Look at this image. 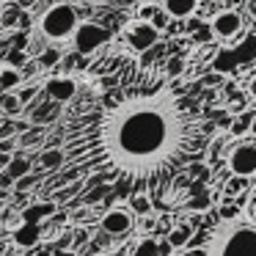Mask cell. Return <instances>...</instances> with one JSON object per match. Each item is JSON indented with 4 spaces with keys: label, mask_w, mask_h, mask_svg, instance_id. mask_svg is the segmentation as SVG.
<instances>
[{
    "label": "cell",
    "mask_w": 256,
    "mask_h": 256,
    "mask_svg": "<svg viewBox=\"0 0 256 256\" xmlns=\"http://www.w3.org/2000/svg\"><path fill=\"white\" fill-rule=\"evenodd\" d=\"M204 140L201 102L179 88L162 64L144 61H127L80 100L61 127L64 168L166 206L176 179L201 160Z\"/></svg>",
    "instance_id": "cell-1"
},
{
    "label": "cell",
    "mask_w": 256,
    "mask_h": 256,
    "mask_svg": "<svg viewBox=\"0 0 256 256\" xmlns=\"http://www.w3.org/2000/svg\"><path fill=\"white\" fill-rule=\"evenodd\" d=\"M204 256H256V223L242 215L218 223L204 242Z\"/></svg>",
    "instance_id": "cell-2"
},
{
    "label": "cell",
    "mask_w": 256,
    "mask_h": 256,
    "mask_svg": "<svg viewBox=\"0 0 256 256\" xmlns=\"http://www.w3.org/2000/svg\"><path fill=\"white\" fill-rule=\"evenodd\" d=\"M78 25H80L78 8H74L72 3H66V0H61V3H52V6L39 17L34 34L42 36L44 42H66V39H72Z\"/></svg>",
    "instance_id": "cell-3"
},
{
    "label": "cell",
    "mask_w": 256,
    "mask_h": 256,
    "mask_svg": "<svg viewBox=\"0 0 256 256\" xmlns=\"http://www.w3.org/2000/svg\"><path fill=\"white\" fill-rule=\"evenodd\" d=\"M105 42H110V30L96 25V22H80L72 34V44H74V52H78V56H91V52H96Z\"/></svg>",
    "instance_id": "cell-4"
},
{
    "label": "cell",
    "mask_w": 256,
    "mask_h": 256,
    "mask_svg": "<svg viewBox=\"0 0 256 256\" xmlns=\"http://www.w3.org/2000/svg\"><path fill=\"white\" fill-rule=\"evenodd\" d=\"M100 228L105 234H110V237H122L130 228H135V215L127 206H113V210H108L100 218Z\"/></svg>",
    "instance_id": "cell-5"
},
{
    "label": "cell",
    "mask_w": 256,
    "mask_h": 256,
    "mask_svg": "<svg viewBox=\"0 0 256 256\" xmlns=\"http://www.w3.org/2000/svg\"><path fill=\"white\" fill-rule=\"evenodd\" d=\"M228 171L234 176H256V146L254 144H240L228 154Z\"/></svg>",
    "instance_id": "cell-6"
},
{
    "label": "cell",
    "mask_w": 256,
    "mask_h": 256,
    "mask_svg": "<svg viewBox=\"0 0 256 256\" xmlns=\"http://www.w3.org/2000/svg\"><path fill=\"white\" fill-rule=\"evenodd\" d=\"M210 30H212V36L220 39V42L237 39L240 30H242V14H240V12H220V14H215L212 22H210Z\"/></svg>",
    "instance_id": "cell-7"
},
{
    "label": "cell",
    "mask_w": 256,
    "mask_h": 256,
    "mask_svg": "<svg viewBox=\"0 0 256 256\" xmlns=\"http://www.w3.org/2000/svg\"><path fill=\"white\" fill-rule=\"evenodd\" d=\"M22 110L28 113V122L34 124V127H42V124H50V122H56V118H61V105L52 102V100L42 102V96H36L34 102H28Z\"/></svg>",
    "instance_id": "cell-8"
},
{
    "label": "cell",
    "mask_w": 256,
    "mask_h": 256,
    "mask_svg": "<svg viewBox=\"0 0 256 256\" xmlns=\"http://www.w3.org/2000/svg\"><path fill=\"white\" fill-rule=\"evenodd\" d=\"M42 88H44L47 100L58 102V105H66V102H72L74 96H78V83H74V78H47Z\"/></svg>",
    "instance_id": "cell-9"
},
{
    "label": "cell",
    "mask_w": 256,
    "mask_h": 256,
    "mask_svg": "<svg viewBox=\"0 0 256 256\" xmlns=\"http://www.w3.org/2000/svg\"><path fill=\"white\" fill-rule=\"evenodd\" d=\"M157 39H160V30L152 22H138L127 30V44H130V50H135V52L149 50L152 44H157Z\"/></svg>",
    "instance_id": "cell-10"
},
{
    "label": "cell",
    "mask_w": 256,
    "mask_h": 256,
    "mask_svg": "<svg viewBox=\"0 0 256 256\" xmlns=\"http://www.w3.org/2000/svg\"><path fill=\"white\" fill-rule=\"evenodd\" d=\"M162 12L174 20H188L198 12V0H162Z\"/></svg>",
    "instance_id": "cell-11"
},
{
    "label": "cell",
    "mask_w": 256,
    "mask_h": 256,
    "mask_svg": "<svg viewBox=\"0 0 256 256\" xmlns=\"http://www.w3.org/2000/svg\"><path fill=\"white\" fill-rule=\"evenodd\" d=\"M39 166L44 168V171H61V168H64V149H61V146L44 149L39 154Z\"/></svg>",
    "instance_id": "cell-12"
},
{
    "label": "cell",
    "mask_w": 256,
    "mask_h": 256,
    "mask_svg": "<svg viewBox=\"0 0 256 256\" xmlns=\"http://www.w3.org/2000/svg\"><path fill=\"white\" fill-rule=\"evenodd\" d=\"M0 108L6 118H17L22 113V102H20L17 91H0Z\"/></svg>",
    "instance_id": "cell-13"
},
{
    "label": "cell",
    "mask_w": 256,
    "mask_h": 256,
    "mask_svg": "<svg viewBox=\"0 0 256 256\" xmlns=\"http://www.w3.org/2000/svg\"><path fill=\"white\" fill-rule=\"evenodd\" d=\"M127 210L132 212V215H152L154 201L146 193H132V196H127Z\"/></svg>",
    "instance_id": "cell-14"
},
{
    "label": "cell",
    "mask_w": 256,
    "mask_h": 256,
    "mask_svg": "<svg viewBox=\"0 0 256 256\" xmlns=\"http://www.w3.org/2000/svg\"><path fill=\"white\" fill-rule=\"evenodd\" d=\"M56 210H58L56 201H47V204H39V206H34V210H25L22 215H20V220L22 223H36L39 218H52Z\"/></svg>",
    "instance_id": "cell-15"
},
{
    "label": "cell",
    "mask_w": 256,
    "mask_h": 256,
    "mask_svg": "<svg viewBox=\"0 0 256 256\" xmlns=\"http://www.w3.org/2000/svg\"><path fill=\"white\" fill-rule=\"evenodd\" d=\"M28 171H30V157H22L20 152H14L12 162L6 166V174L14 179V182H17V179H20V176H25Z\"/></svg>",
    "instance_id": "cell-16"
},
{
    "label": "cell",
    "mask_w": 256,
    "mask_h": 256,
    "mask_svg": "<svg viewBox=\"0 0 256 256\" xmlns=\"http://www.w3.org/2000/svg\"><path fill=\"white\" fill-rule=\"evenodd\" d=\"M190 237H193V228H190L188 223H179L176 228H171V234H168L166 242L171 245V248H184V245L190 242Z\"/></svg>",
    "instance_id": "cell-17"
},
{
    "label": "cell",
    "mask_w": 256,
    "mask_h": 256,
    "mask_svg": "<svg viewBox=\"0 0 256 256\" xmlns=\"http://www.w3.org/2000/svg\"><path fill=\"white\" fill-rule=\"evenodd\" d=\"M22 72H17V69L12 66H3V78H0V91H14L22 86Z\"/></svg>",
    "instance_id": "cell-18"
},
{
    "label": "cell",
    "mask_w": 256,
    "mask_h": 256,
    "mask_svg": "<svg viewBox=\"0 0 256 256\" xmlns=\"http://www.w3.org/2000/svg\"><path fill=\"white\" fill-rule=\"evenodd\" d=\"M135 256H162L160 242H157V240H152V237H144L138 245H135Z\"/></svg>",
    "instance_id": "cell-19"
},
{
    "label": "cell",
    "mask_w": 256,
    "mask_h": 256,
    "mask_svg": "<svg viewBox=\"0 0 256 256\" xmlns=\"http://www.w3.org/2000/svg\"><path fill=\"white\" fill-rule=\"evenodd\" d=\"M14 240H17V242L22 245V248H25V245H34L36 240H39V228H36L34 223H25V228L14 234Z\"/></svg>",
    "instance_id": "cell-20"
},
{
    "label": "cell",
    "mask_w": 256,
    "mask_h": 256,
    "mask_svg": "<svg viewBox=\"0 0 256 256\" xmlns=\"http://www.w3.org/2000/svg\"><path fill=\"white\" fill-rule=\"evenodd\" d=\"M39 94H42V86H39V83H25V86H20V91H17V96H20V102H22V108L28 105V102H34Z\"/></svg>",
    "instance_id": "cell-21"
},
{
    "label": "cell",
    "mask_w": 256,
    "mask_h": 256,
    "mask_svg": "<svg viewBox=\"0 0 256 256\" xmlns=\"http://www.w3.org/2000/svg\"><path fill=\"white\" fill-rule=\"evenodd\" d=\"M42 135H44V130H42V127H30L28 132L17 135V149H20V146H22V149H25V146H34Z\"/></svg>",
    "instance_id": "cell-22"
},
{
    "label": "cell",
    "mask_w": 256,
    "mask_h": 256,
    "mask_svg": "<svg viewBox=\"0 0 256 256\" xmlns=\"http://www.w3.org/2000/svg\"><path fill=\"white\" fill-rule=\"evenodd\" d=\"M248 188V176H232L228 179V184H226V190L223 193L232 198V196H237V193H242V190Z\"/></svg>",
    "instance_id": "cell-23"
},
{
    "label": "cell",
    "mask_w": 256,
    "mask_h": 256,
    "mask_svg": "<svg viewBox=\"0 0 256 256\" xmlns=\"http://www.w3.org/2000/svg\"><path fill=\"white\" fill-rule=\"evenodd\" d=\"M39 179H42L39 174H30V171H28V174H25V176H20L17 182H14V188H17L20 193H25V190H30V188H34V184H39Z\"/></svg>",
    "instance_id": "cell-24"
},
{
    "label": "cell",
    "mask_w": 256,
    "mask_h": 256,
    "mask_svg": "<svg viewBox=\"0 0 256 256\" xmlns=\"http://www.w3.org/2000/svg\"><path fill=\"white\" fill-rule=\"evenodd\" d=\"M58 61H61V52L52 50V47H50V50H44V52L39 56V66H44V69H52Z\"/></svg>",
    "instance_id": "cell-25"
},
{
    "label": "cell",
    "mask_w": 256,
    "mask_h": 256,
    "mask_svg": "<svg viewBox=\"0 0 256 256\" xmlns=\"http://www.w3.org/2000/svg\"><path fill=\"white\" fill-rule=\"evenodd\" d=\"M250 122H254V113H245L242 118H237V122H232V135H242V132H248Z\"/></svg>",
    "instance_id": "cell-26"
},
{
    "label": "cell",
    "mask_w": 256,
    "mask_h": 256,
    "mask_svg": "<svg viewBox=\"0 0 256 256\" xmlns=\"http://www.w3.org/2000/svg\"><path fill=\"white\" fill-rule=\"evenodd\" d=\"M162 66H166V72L171 74V78H176V74H182V66H184V61H182V58H168V61L162 64Z\"/></svg>",
    "instance_id": "cell-27"
},
{
    "label": "cell",
    "mask_w": 256,
    "mask_h": 256,
    "mask_svg": "<svg viewBox=\"0 0 256 256\" xmlns=\"http://www.w3.org/2000/svg\"><path fill=\"white\" fill-rule=\"evenodd\" d=\"M210 201H212L210 193H206V190H201V193L196 196V201H190L188 206H190V210H206V206H210Z\"/></svg>",
    "instance_id": "cell-28"
},
{
    "label": "cell",
    "mask_w": 256,
    "mask_h": 256,
    "mask_svg": "<svg viewBox=\"0 0 256 256\" xmlns=\"http://www.w3.org/2000/svg\"><path fill=\"white\" fill-rule=\"evenodd\" d=\"M78 190H80V182H78V179H74V184H72V188H66V190H56V193H52V201H56V204H58V201L69 198V196H72V193H78Z\"/></svg>",
    "instance_id": "cell-29"
},
{
    "label": "cell",
    "mask_w": 256,
    "mask_h": 256,
    "mask_svg": "<svg viewBox=\"0 0 256 256\" xmlns=\"http://www.w3.org/2000/svg\"><path fill=\"white\" fill-rule=\"evenodd\" d=\"M154 12H157V6H154V3H146V6H140V12H138L140 22H149V20L154 17Z\"/></svg>",
    "instance_id": "cell-30"
},
{
    "label": "cell",
    "mask_w": 256,
    "mask_h": 256,
    "mask_svg": "<svg viewBox=\"0 0 256 256\" xmlns=\"http://www.w3.org/2000/svg\"><path fill=\"white\" fill-rule=\"evenodd\" d=\"M166 20H168V14H166V12H154V17H152L149 22L154 25L157 30H162V28H166Z\"/></svg>",
    "instance_id": "cell-31"
},
{
    "label": "cell",
    "mask_w": 256,
    "mask_h": 256,
    "mask_svg": "<svg viewBox=\"0 0 256 256\" xmlns=\"http://www.w3.org/2000/svg\"><path fill=\"white\" fill-rule=\"evenodd\" d=\"M237 215H240L237 206H223V210H220V218H223V220H232V218H237Z\"/></svg>",
    "instance_id": "cell-32"
},
{
    "label": "cell",
    "mask_w": 256,
    "mask_h": 256,
    "mask_svg": "<svg viewBox=\"0 0 256 256\" xmlns=\"http://www.w3.org/2000/svg\"><path fill=\"white\" fill-rule=\"evenodd\" d=\"M0 188H6V190H12V188H14V179H12V176H8V174H6V171L0 174Z\"/></svg>",
    "instance_id": "cell-33"
},
{
    "label": "cell",
    "mask_w": 256,
    "mask_h": 256,
    "mask_svg": "<svg viewBox=\"0 0 256 256\" xmlns=\"http://www.w3.org/2000/svg\"><path fill=\"white\" fill-rule=\"evenodd\" d=\"M12 157H14V154H6V152H0V168H6L8 162H12Z\"/></svg>",
    "instance_id": "cell-34"
},
{
    "label": "cell",
    "mask_w": 256,
    "mask_h": 256,
    "mask_svg": "<svg viewBox=\"0 0 256 256\" xmlns=\"http://www.w3.org/2000/svg\"><path fill=\"white\" fill-rule=\"evenodd\" d=\"M52 256H80V254H74V250H58V254H52Z\"/></svg>",
    "instance_id": "cell-35"
},
{
    "label": "cell",
    "mask_w": 256,
    "mask_h": 256,
    "mask_svg": "<svg viewBox=\"0 0 256 256\" xmlns=\"http://www.w3.org/2000/svg\"><path fill=\"white\" fill-rule=\"evenodd\" d=\"M248 91H250V96H254V100H256V78H254V80H250V86H248Z\"/></svg>",
    "instance_id": "cell-36"
},
{
    "label": "cell",
    "mask_w": 256,
    "mask_h": 256,
    "mask_svg": "<svg viewBox=\"0 0 256 256\" xmlns=\"http://www.w3.org/2000/svg\"><path fill=\"white\" fill-rule=\"evenodd\" d=\"M86 215H88V210H83V212H78V215H74V220H78V223H83V218Z\"/></svg>",
    "instance_id": "cell-37"
},
{
    "label": "cell",
    "mask_w": 256,
    "mask_h": 256,
    "mask_svg": "<svg viewBox=\"0 0 256 256\" xmlns=\"http://www.w3.org/2000/svg\"><path fill=\"white\" fill-rule=\"evenodd\" d=\"M8 198V190L6 188H0V201H6Z\"/></svg>",
    "instance_id": "cell-38"
},
{
    "label": "cell",
    "mask_w": 256,
    "mask_h": 256,
    "mask_svg": "<svg viewBox=\"0 0 256 256\" xmlns=\"http://www.w3.org/2000/svg\"><path fill=\"white\" fill-rule=\"evenodd\" d=\"M17 3H20V6H22V8H28L30 3H34V0H17Z\"/></svg>",
    "instance_id": "cell-39"
},
{
    "label": "cell",
    "mask_w": 256,
    "mask_h": 256,
    "mask_svg": "<svg viewBox=\"0 0 256 256\" xmlns=\"http://www.w3.org/2000/svg\"><path fill=\"white\" fill-rule=\"evenodd\" d=\"M250 132L256 135V113H254V122H250Z\"/></svg>",
    "instance_id": "cell-40"
},
{
    "label": "cell",
    "mask_w": 256,
    "mask_h": 256,
    "mask_svg": "<svg viewBox=\"0 0 256 256\" xmlns=\"http://www.w3.org/2000/svg\"><path fill=\"white\" fill-rule=\"evenodd\" d=\"M184 256H204V250H193V254H184Z\"/></svg>",
    "instance_id": "cell-41"
},
{
    "label": "cell",
    "mask_w": 256,
    "mask_h": 256,
    "mask_svg": "<svg viewBox=\"0 0 256 256\" xmlns=\"http://www.w3.org/2000/svg\"><path fill=\"white\" fill-rule=\"evenodd\" d=\"M36 256H52V254H50V250H39Z\"/></svg>",
    "instance_id": "cell-42"
},
{
    "label": "cell",
    "mask_w": 256,
    "mask_h": 256,
    "mask_svg": "<svg viewBox=\"0 0 256 256\" xmlns=\"http://www.w3.org/2000/svg\"><path fill=\"white\" fill-rule=\"evenodd\" d=\"M250 12H254V14H256V0H254V3H250Z\"/></svg>",
    "instance_id": "cell-43"
},
{
    "label": "cell",
    "mask_w": 256,
    "mask_h": 256,
    "mask_svg": "<svg viewBox=\"0 0 256 256\" xmlns=\"http://www.w3.org/2000/svg\"><path fill=\"white\" fill-rule=\"evenodd\" d=\"M0 17H3V0H0Z\"/></svg>",
    "instance_id": "cell-44"
},
{
    "label": "cell",
    "mask_w": 256,
    "mask_h": 256,
    "mask_svg": "<svg viewBox=\"0 0 256 256\" xmlns=\"http://www.w3.org/2000/svg\"><path fill=\"white\" fill-rule=\"evenodd\" d=\"M94 256H113V254H94Z\"/></svg>",
    "instance_id": "cell-45"
},
{
    "label": "cell",
    "mask_w": 256,
    "mask_h": 256,
    "mask_svg": "<svg viewBox=\"0 0 256 256\" xmlns=\"http://www.w3.org/2000/svg\"><path fill=\"white\" fill-rule=\"evenodd\" d=\"M0 118H3V108H0Z\"/></svg>",
    "instance_id": "cell-46"
},
{
    "label": "cell",
    "mask_w": 256,
    "mask_h": 256,
    "mask_svg": "<svg viewBox=\"0 0 256 256\" xmlns=\"http://www.w3.org/2000/svg\"><path fill=\"white\" fill-rule=\"evenodd\" d=\"M0 78H3V66H0Z\"/></svg>",
    "instance_id": "cell-47"
}]
</instances>
